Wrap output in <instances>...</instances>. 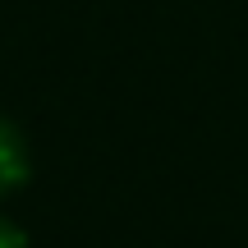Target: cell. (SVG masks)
Returning a JSON list of instances; mask_svg holds the SVG:
<instances>
[{"instance_id":"6da1fadb","label":"cell","mask_w":248,"mask_h":248,"mask_svg":"<svg viewBox=\"0 0 248 248\" xmlns=\"http://www.w3.org/2000/svg\"><path fill=\"white\" fill-rule=\"evenodd\" d=\"M28 179V142L9 120H0V198Z\"/></svg>"},{"instance_id":"7a4b0ae2","label":"cell","mask_w":248,"mask_h":248,"mask_svg":"<svg viewBox=\"0 0 248 248\" xmlns=\"http://www.w3.org/2000/svg\"><path fill=\"white\" fill-rule=\"evenodd\" d=\"M0 248H28L23 230H18L14 221H5V216H0Z\"/></svg>"}]
</instances>
